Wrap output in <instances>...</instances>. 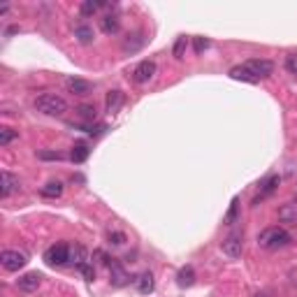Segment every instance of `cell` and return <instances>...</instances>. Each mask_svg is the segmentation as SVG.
Instances as JSON below:
<instances>
[{"label": "cell", "mask_w": 297, "mask_h": 297, "mask_svg": "<svg viewBox=\"0 0 297 297\" xmlns=\"http://www.w3.org/2000/svg\"><path fill=\"white\" fill-rule=\"evenodd\" d=\"M292 242V237L288 230L274 225V227H265V230L258 235V246L267 248V251H279V248H286Z\"/></svg>", "instance_id": "1"}, {"label": "cell", "mask_w": 297, "mask_h": 297, "mask_svg": "<svg viewBox=\"0 0 297 297\" xmlns=\"http://www.w3.org/2000/svg\"><path fill=\"white\" fill-rule=\"evenodd\" d=\"M35 109L47 116H63L67 111V102L56 93H42L35 98Z\"/></svg>", "instance_id": "2"}, {"label": "cell", "mask_w": 297, "mask_h": 297, "mask_svg": "<svg viewBox=\"0 0 297 297\" xmlns=\"http://www.w3.org/2000/svg\"><path fill=\"white\" fill-rule=\"evenodd\" d=\"M44 262L51 267H61L70 262V244L61 242V244H54L44 251Z\"/></svg>", "instance_id": "3"}, {"label": "cell", "mask_w": 297, "mask_h": 297, "mask_svg": "<svg viewBox=\"0 0 297 297\" xmlns=\"http://www.w3.org/2000/svg\"><path fill=\"white\" fill-rule=\"evenodd\" d=\"M26 262H28V258L19 251H10V248H7V251L0 253V265L5 267L7 272H19V269L26 267Z\"/></svg>", "instance_id": "4"}, {"label": "cell", "mask_w": 297, "mask_h": 297, "mask_svg": "<svg viewBox=\"0 0 297 297\" xmlns=\"http://www.w3.org/2000/svg\"><path fill=\"white\" fill-rule=\"evenodd\" d=\"M221 248H223V253H225L227 258H239V256H242V251H244V239H242V235H239V232H232V235H227L225 239H223Z\"/></svg>", "instance_id": "5"}, {"label": "cell", "mask_w": 297, "mask_h": 297, "mask_svg": "<svg viewBox=\"0 0 297 297\" xmlns=\"http://www.w3.org/2000/svg\"><path fill=\"white\" fill-rule=\"evenodd\" d=\"M153 75H156V63L153 61H142L135 65V70H132V81L135 84H146L149 79H153Z\"/></svg>", "instance_id": "6"}, {"label": "cell", "mask_w": 297, "mask_h": 297, "mask_svg": "<svg viewBox=\"0 0 297 297\" xmlns=\"http://www.w3.org/2000/svg\"><path fill=\"white\" fill-rule=\"evenodd\" d=\"M244 65H246L258 79H265V77H269L274 72V63L267 61V58H248Z\"/></svg>", "instance_id": "7"}, {"label": "cell", "mask_w": 297, "mask_h": 297, "mask_svg": "<svg viewBox=\"0 0 297 297\" xmlns=\"http://www.w3.org/2000/svg\"><path fill=\"white\" fill-rule=\"evenodd\" d=\"M42 283V274L40 272H26L24 277L16 279V288L21 292H35Z\"/></svg>", "instance_id": "8"}, {"label": "cell", "mask_w": 297, "mask_h": 297, "mask_svg": "<svg viewBox=\"0 0 297 297\" xmlns=\"http://www.w3.org/2000/svg\"><path fill=\"white\" fill-rule=\"evenodd\" d=\"M109 283L114 288H123V286H128L130 283V274L123 269L119 262H114L111 260V265H109Z\"/></svg>", "instance_id": "9"}, {"label": "cell", "mask_w": 297, "mask_h": 297, "mask_svg": "<svg viewBox=\"0 0 297 297\" xmlns=\"http://www.w3.org/2000/svg\"><path fill=\"white\" fill-rule=\"evenodd\" d=\"M65 88L75 96H88L93 91V84L86 79H79V77H67L65 79Z\"/></svg>", "instance_id": "10"}, {"label": "cell", "mask_w": 297, "mask_h": 297, "mask_svg": "<svg viewBox=\"0 0 297 297\" xmlns=\"http://www.w3.org/2000/svg\"><path fill=\"white\" fill-rule=\"evenodd\" d=\"M144 42H146V37H144V33H142V31L130 33V35L123 40L121 49H123V54H137V51L144 47Z\"/></svg>", "instance_id": "11"}, {"label": "cell", "mask_w": 297, "mask_h": 297, "mask_svg": "<svg viewBox=\"0 0 297 297\" xmlns=\"http://www.w3.org/2000/svg\"><path fill=\"white\" fill-rule=\"evenodd\" d=\"M3 188H0V197L5 200V197H10L14 191H19L21 188V184H19V176H14L12 172H7V170H3Z\"/></svg>", "instance_id": "12"}, {"label": "cell", "mask_w": 297, "mask_h": 297, "mask_svg": "<svg viewBox=\"0 0 297 297\" xmlns=\"http://www.w3.org/2000/svg\"><path fill=\"white\" fill-rule=\"evenodd\" d=\"M279 184H281V176H279V174L267 176L265 181H262V186H260V195H258L256 200H253V207H256L260 200H265V197H269V195H272V193L279 188Z\"/></svg>", "instance_id": "13"}, {"label": "cell", "mask_w": 297, "mask_h": 297, "mask_svg": "<svg viewBox=\"0 0 297 297\" xmlns=\"http://www.w3.org/2000/svg\"><path fill=\"white\" fill-rule=\"evenodd\" d=\"M227 75H230V79H235V81H246V84H258V81H260L251 70H248L246 65H235L230 72H227Z\"/></svg>", "instance_id": "14"}, {"label": "cell", "mask_w": 297, "mask_h": 297, "mask_svg": "<svg viewBox=\"0 0 297 297\" xmlns=\"http://www.w3.org/2000/svg\"><path fill=\"white\" fill-rule=\"evenodd\" d=\"M123 100H126V98H123L121 91H109L107 98H105V111L107 114H116V111L121 109Z\"/></svg>", "instance_id": "15"}, {"label": "cell", "mask_w": 297, "mask_h": 297, "mask_svg": "<svg viewBox=\"0 0 297 297\" xmlns=\"http://www.w3.org/2000/svg\"><path fill=\"white\" fill-rule=\"evenodd\" d=\"M119 28H121V21H119L116 14H105L100 19V31L105 33V35H116Z\"/></svg>", "instance_id": "16"}, {"label": "cell", "mask_w": 297, "mask_h": 297, "mask_svg": "<svg viewBox=\"0 0 297 297\" xmlns=\"http://www.w3.org/2000/svg\"><path fill=\"white\" fill-rule=\"evenodd\" d=\"M135 281H137V290H140L142 295H151L153 288H156V281H153V274L151 272H142Z\"/></svg>", "instance_id": "17"}, {"label": "cell", "mask_w": 297, "mask_h": 297, "mask_svg": "<svg viewBox=\"0 0 297 297\" xmlns=\"http://www.w3.org/2000/svg\"><path fill=\"white\" fill-rule=\"evenodd\" d=\"M70 262L79 269L81 265H86L88 262V251H86L81 244H75V246H70Z\"/></svg>", "instance_id": "18"}, {"label": "cell", "mask_w": 297, "mask_h": 297, "mask_svg": "<svg viewBox=\"0 0 297 297\" xmlns=\"http://www.w3.org/2000/svg\"><path fill=\"white\" fill-rule=\"evenodd\" d=\"M176 281H179V286H181V288H191L193 283H195V269H193L191 265L181 267L179 274H176Z\"/></svg>", "instance_id": "19"}, {"label": "cell", "mask_w": 297, "mask_h": 297, "mask_svg": "<svg viewBox=\"0 0 297 297\" xmlns=\"http://www.w3.org/2000/svg\"><path fill=\"white\" fill-rule=\"evenodd\" d=\"M88 153H91V149H88L84 142H77V144L72 146V151H70V161L72 163H84L86 158H88Z\"/></svg>", "instance_id": "20"}, {"label": "cell", "mask_w": 297, "mask_h": 297, "mask_svg": "<svg viewBox=\"0 0 297 297\" xmlns=\"http://www.w3.org/2000/svg\"><path fill=\"white\" fill-rule=\"evenodd\" d=\"M279 218L286 221V223H297V204H295V202L283 204L281 209H279Z\"/></svg>", "instance_id": "21"}, {"label": "cell", "mask_w": 297, "mask_h": 297, "mask_svg": "<svg viewBox=\"0 0 297 297\" xmlns=\"http://www.w3.org/2000/svg\"><path fill=\"white\" fill-rule=\"evenodd\" d=\"M75 37H77V42H79V44H91L93 42V28L91 26H77L75 28Z\"/></svg>", "instance_id": "22"}, {"label": "cell", "mask_w": 297, "mask_h": 297, "mask_svg": "<svg viewBox=\"0 0 297 297\" xmlns=\"http://www.w3.org/2000/svg\"><path fill=\"white\" fill-rule=\"evenodd\" d=\"M100 7H105V3H102V0H86V3H81L79 12H81V16H93L98 10H100Z\"/></svg>", "instance_id": "23"}, {"label": "cell", "mask_w": 297, "mask_h": 297, "mask_svg": "<svg viewBox=\"0 0 297 297\" xmlns=\"http://www.w3.org/2000/svg\"><path fill=\"white\" fill-rule=\"evenodd\" d=\"M42 197H61L63 195V184L61 181H49L47 186H42Z\"/></svg>", "instance_id": "24"}, {"label": "cell", "mask_w": 297, "mask_h": 297, "mask_svg": "<svg viewBox=\"0 0 297 297\" xmlns=\"http://www.w3.org/2000/svg\"><path fill=\"white\" fill-rule=\"evenodd\" d=\"M186 49H188V37H186V35L176 37V42H174V49H172V56H174L176 61H181L184 56H186Z\"/></svg>", "instance_id": "25"}, {"label": "cell", "mask_w": 297, "mask_h": 297, "mask_svg": "<svg viewBox=\"0 0 297 297\" xmlns=\"http://www.w3.org/2000/svg\"><path fill=\"white\" fill-rule=\"evenodd\" d=\"M237 216H239V197H232L230 209H227L223 223H225V225H232V223H237Z\"/></svg>", "instance_id": "26"}, {"label": "cell", "mask_w": 297, "mask_h": 297, "mask_svg": "<svg viewBox=\"0 0 297 297\" xmlns=\"http://www.w3.org/2000/svg\"><path fill=\"white\" fill-rule=\"evenodd\" d=\"M75 111L79 119H84V121H96V116H98V111L93 105H79Z\"/></svg>", "instance_id": "27"}, {"label": "cell", "mask_w": 297, "mask_h": 297, "mask_svg": "<svg viewBox=\"0 0 297 297\" xmlns=\"http://www.w3.org/2000/svg\"><path fill=\"white\" fill-rule=\"evenodd\" d=\"M12 140H16V130H12V128H0V146H7Z\"/></svg>", "instance_id": "28"}, {"label": "cell", "mask_w": 297, "mask_h": 297, "mask_svg": "<svg viewBox=\"0 0 297 297\" xmlns=\"http://www.w3.org/2000/svg\"><path fill=\"white\" fill-rule=\"evenodd\" d=\"M77 272H81V277L86 279V281H96V267L91 265V262H86V265H81Z\"/></svg>", "instance_id": "29"}, {"label": "cell", "mask_w": 297, "mask_h": 297, "mask_svg": "<svg viewBox=\"0 0 297 297\" xmlns=\"http://www.w3.org/2000/svg\"><path fill=\"white\" fill-rule=\"evenodd\" d=\"M107 239H109V244L111 246H121V244H126L128 242V237L123 235V232H109V235H107Z\"/></svg>", "instance_id": "30"}, {"label": "cell", "mask_w": 297, "mask_h": 297, "mask_svg": "<svg viewBox=\"0 0 297 297\" xmlns=\"http://www.w3.org/2000/svg\"><path fill=\"white\" fill-rule=\"evenodd\" d=\"M193 49H195V54H204L209 49V40L207 37H193Z\"/></svg>", "instance_id": "31"}, {"label": "cell", "mask_w": 297, "mask_h": 297, "mask_svg": "<svg viewBox=\"0 0 297 297\" xmlns=\"http://www.w3.org/2000/svg\"><path fill=\"white\" fill-rule=\"evenodd\" d=\"M37 158L40 161H63V153H58V151H37Z\"/></svg>", "instance_id": "32"}, {"label": "cell", "mask_w": 297, "mask_h": 297, "mask_svg": "<svg viewBox=\"0 0 297 297\" xmlns=\"http://www.w3.org/2000/svg\"><path fill=\"white\" fill-rule=\"evenodd\" d=\"M93 258H96L98 265H107V267L111 265V258H107V253L100 251V248H98V251H93Z\"/></svg>", "instance_id": "33"}, {"label": "cell", "mask_w": 297, "mask_h": 297, "mask_svg": "<svg viewBox=\"0 0 297 297\" xmlns=\"http://www.w3.org/2000/svg\"><path fill=\"white\" fill-rule=\"evenodd\" d=\"M286 70L290 72V75H297V56L295 54H290L286 58Z\"/></svg>", "instance_id": "34"}, {"label": "cell", "mask_w": 297, "mask_h": 297, "mask_svg": "<svg viewBox=\"0 0 297 297\" xmlns=\"http://www.w3.org/2000/svg\"><path fill=\"white\" fill-rule=\"evenodd\" d=\"M14 33H19V26H12V28H7V35H14Z\"/></svg>", "instance_id": "35"}]
</instances>
